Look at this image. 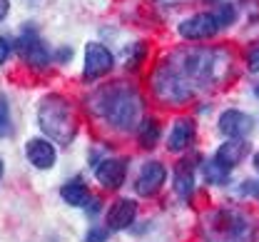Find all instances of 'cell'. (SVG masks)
I'll list each match as a JSON object with an SVG mask.
<instances>
[{"instance_id":"1","label":"cell","mask_w":259,"mask_h":242,"mask_svg":"<svg viewBox=\"0 0 259 242\" xmlns=\"http://www.w3.org/2000/svg\"><path fill=\"white\" fill-rule=\"evenodd\" d=\"M217 68V53L209 50H190L180 53V60H164L155 72V93L164 103L182 105L190 100L197 88L207 85V80L214 77Z\"/></svg>"},{"instance_id":"2","label":"cell","mask_w":259,"mask_h":242,"mask_svg":"<svg viewBox=\"0 0 259 242\" xmlns=\"http://www.w3.org/2000/svg\"><path fill=\"white\" fill-rule=\"evenodd\" d=\"M37 125L58 145H70L77 135V123H75L72 107L58 93L42 98V103L37 107Z\"/></svg>"},{"instance_id":"3","label":"cell","mask_w":259,"mask_h":242,"mask_svg":"<svg viewBox=\"0 0 259 242\" xmlns=\"http://www.w3.org/2000/svg\"><path fill=\"white\" fill-rule=\"evenodd\" d=\"M95 110L110 125L127 130L140 117V98L127 88H105L95 95Z\"/></svg>"},{"instance_id":"4","label":"cell","mask_w":259,"mask_h":242,"mask_svg":"<svg viewBox=\"0 0 259 242\" xmlns=\"http://www.w3.org/2000/svg\"><path fill=\"white\" fill-rule=\"evenodd\" d=\"M207 242H252L254 225L252 217L239 210H217L204 220Z\"/></svg>"},{"instance_id":"5","label":"cell","mask_w":259,"mask_h":242,"mask_svg":"<svg viewBox=\"0 0 259 242\" xmlns=\"http://www.w3.org/2000/svg\"><path fill=\"white\" fill-rule=\"evenodd\" d=\"M220 28H225V25H222L217 10H212V13H197V15H192V18H187V20L180 23V35L185 40H209L212 35H217Z\"/></svg>"},{"instance_id":"6","label":"cell","mask_w":259,"mask_h":242,"mask_svg":"<svg viewBox=\"0 0 259 242\" xmlns=\"http://www.w3.org/2000/svg\"><path fill=\"white\" fill-rule=\"evenodd\" d=\"M15 50L20 55L23 63H28L30 68H48L50 65V53L45 48V43L35 33H23L15 43Z\"/></svg>"},{"instance_id":"7","label":"cell","mask_w":259,"mask_h":242,"mask_svg":"<svg viewBox=\"0 0 259 242\" xmlns=\"http://www.w3.org/2000/svg\"><path fill=\"white\" fill-rule=\"evenodd\" d=\"M112 65H115V58L105 45L88 43V48H85V70H82L85 80H97V77L107 75L112 70Z\"/></svg>"},{"instance_id":"8","label":"cell","mask_w":259,"mask_h":242,"mask_svg":"<svg viewBox=\"0 0 259 242\" xmlns=\"http://www.w3.org/2000/svg\"><path fill=\"white\" fill-rule=\"evenodd\" d=\"M164 180H167V168H164L162 163H157V160H150V163L142 165V170L137 175L135 190H137V195H142V197H152V195L160 192Z\"/></svg>"},{"instance_id":"9","label":"cell","mask_w":259,"mask_h":242,"mask_svg":"<svg viewBox=\"0 0 259 242\" xmlns=\"http://www.w3.org/2000/svg\"><path fill=\"white\" fill-rule=\"evenodd\" d=\"M95 177L105 190H117V187H122V182H125V177H127V160H117V157L102 160V163L97 165Z\"/></svg>"},{"instance_id":"10","label":"cell","mask_w":259,"mask_h":242,"mask_svg":"<svg viewBox=\"0 0 259 242\" xmlns=\"http://www.w3.org/2000/svg\"><path fill=\"white\" fill-rule=\"evenodd\" d=\"M220 130L222 135L234 140H244L252 133V117L242 110H225L220 115Z\"/></svg>"},{"instance_id":"11","label":"cell","mask_w":259,"mask_h":242,"mask_svg":"<svg viewBox=\"0 0 259 242\" xmlns=\"http://www.w3.org/2000/svg\"><path fill=\"white\" fill-rule=\"evenodd\" d=\"M197 138V128H194V120L190 117H180L175 120L172 130H169V138H167V150L169 152H182L187 150Z\"/></svg>"},{"instance_id":"12","label":"cell","mask_w":259,"mask_h":242,"mask_svg":"<svg viewBox=\"0 0 259 242\" xmlns=\"http://www.w3.org/2000/svg\"><path fill=\"white\" fill-rule=\"evenodd\" d=\"M25 155H28V160H30L37 170L53 168V165H55V157H58L53 142L45 140V138H32L30 142L25 145Z\"/></svg>"},{"instance_id":"13","label":"cell","mask_w":259,"mask_h":242,"mask_svg":"<svg viewBox=\"0 0 259 242\" xmlns=\"http://www.w3.org/2000/svg\"><path fill=\"white\" fill-rule=\"evenodd\" d=\"M172 185H175V192L182 197V200H190L194 192V160L190 157H182L175 170H172Z\"/></svg>"},{"instance_id":"14","label":"cell","mask_w":259,"mask_h":242,"mask_svg":"<svg viewBox=\"0 0 259 242\" xmlns=\"http://www.w3.org/2000/svg\"><path fill=\"white\" fill-rule=\"evenodd\" d=\"M135 215H137V203L135 200H117L112 208L107 210V230H125L135 222Z\"/></svg>"},{"instance_id":"15","label":"cell","mask_w":259,"mask_h":242,"mask_svg":"<svg viewBox=\"0 0 259 242\" xmlns=\"http://www.w3.org/2000/svg\"><path fill=\"white\" fill-rule=\"evenodd\" d=\"M247 155H249V145H247V140L229 138L225 145H220V150L214 152V160H217L222 168L232 170V168H234V165H239Z\"/></svg>"},{"instance_id":"16","label":"cell","mask_w":259,"mask_h":242,"mask_svg":"<svg viewBox=\"0 0 259 242\" xmlns=\"http://www.w3.org/2000/svg\"><path fill=\"white\" fill-rule=\"evenodd\" d=\"M60 197H63L67 205L80 208V205H88L90 203V190H88V185L80 177H72V180H67L63 187H60Z\"/></svg>"},{"instance_id":"17","label":"cell","mask_w":259,"mask_h":242,"mask_svg":"<svg viewBox=\"0 0 259 242\" xmlns=\"http://www.w3.org/2000/svg\"><path fill=\"white\" fill-rule=\"evenodd\" d=\"M160 123L155 120V117H145L142 123H140V128H137V142L142 145V147H155L157 145V140H160Z\"/></svg>"},{"instance_id":"18","label":"cell","mask_w":259,"mask_h":242,"mask_svg":"<svg viewBox=\"0 0 259 242\" xmlns=\"http://www.w3.org/2000/svg\"><path fill=\"white\" fill-rule=\"evenodd\" d=\"M204 177H207V182H212V185H225L227 180H229V170L222 168V165L212 157V160L204 163Z\"/></svg>"},{"instance_id":"19","label":"cell","mask_w":259,"mask_h":242,"mask_svg":"<svg viewBox=\"0 0 259 242\" xmlns=\"http://www.w3.org/2000/svg\"><path fill=\"white\" fill-rule=\"evenodd\" d=\"M13 125H10V105H8V98L0 95V138L10 135Z\"/></svg>"},{"instance_id":"20","label":"cell","mask_w":259,"mask_h":242,"mask_svg":"<svg viewBox=\"0 0 259 242\" xmlns=\"http://www.w3.org/2000/svg\"><path fill=\"white\" fill-rule=\"evenodd\" d=\"M107 227H93L88 235H85V242H107Z\"/></svg>"},{"instance_id":"21","label":"cell","mask_w":259,"mask_h":242,"mask_svg":"<svg viewBox=\"0 0 259 242\" xmlns=\"http://www.w3.org/2000/svg\"><path fill=\"white\" fill-rule=\"evenodd\" d=\"M142 58H145V45L140 43V45L135 48V55H127V68L137 70L140 68V63H142Z\"/></svg>"},{"instance_id":"22","label":"cell","mask_w":259,"mask_h":242,"mask_svg":"<svg viewBox=\"0 0 259 242\" xmlns=\"http://www.w3.org/2000/svg\"><path fill=\"white\" fill-rule=\"evenodd\" d=\"M10 50H13V43L5 35H0V65H5V60L10 58Z\"/></svg>"},{"instance_id":"23","label":"cell","mask_w":259,"mask_h":242,"mask_svg":"<svg viewBox=\"0 0 259 242\" xmlns=\"http://www.w3.org/2000/svg\"><path fill=\"white\" fill-rule=\"evenodd\" d=\"M247 68L252 70V72H259V45L249 50V55H247Z\"/></svg>"},{"instance_id":"24","label":"cell","mask_w":259,"mask_h":242,"mask_svg":"<svg viewBox=\"0 0 259 242\" xmlns=\"http://www.w3.org/2000/svg\"><path fill=\"white\" fill-rule=\"evenodd\" d=\"M242 192H247V195H252L254 200L259 203V182H254V180H249L244 187H242Z\"/></svg>"},{"instance_id":"25","label":"cell","mask_w":259,"mask_h":242,"mask_svg":"<svg viewBox=\"0 0 259 242\" xmlns=\"http://www.w3.org/2000/svg\"><path fill=\"white\" fill-rule=\"evenodd\" d=\"M8 10H10V0H0V23L5 20V15H8Z\"/></svg>"},{"instance_id":"26","label":"cell","mask_w":259,"mask_h":242,"mask_svg":"<svg viewBox=\"0 0 259 242\" xmlns=\"http://www.w3.org/2000/svg\"><path fill=\"white\" fill-rule=\"evenodd\" d=\"M67 58H72V50H70V48H63V50L58 53V60H67Z\"/></svg>"},{"instance_id":"27","label":"cell","mask_w":259,"mask_h":242,"mask_svg":"<svg viewBox=\"0 0 259 242\" xmlns=\"http://www.w3.org/2000/svg\"><path fill=\"white\" fill-rule=\"evenodd\" d=\"M254 168H257V173H259V152L254 155Z\"/></svg>"},{"instance_id":"28","label":"cell","mask_w":259,"mask_h":242,"mask_svg":"<svg viewBox=\"0 0 259 242\" xmlns=\"http://www.w3.org/2000/svg\"><path fill=\"white\" fill-rule=\"evenodd\" d=\"M0 180H3V160H0Z\"/></svg>"},{"instance_id":"29","label":"cell","mask_w":259,"mask_h":242,"mask_svg":"<svg viewBox=\"0 0 259 242\" xmlns=\"http://www.w3.org/2000/svg\"><path fill=\"white\" fill-rule=\"evenodd\" d=\"M254 95H257V98H259V85H257V88H254Z\"/></svg>"},{"instance_id":"30","label":"cell","mask_w":259,"mask_h":242,"mask_svg":"<svg viewBox=\"0 0 259 242\" xmlns=\"http://www.w3.org/2000/svg\"><path fill=\"white\" fill-rule=\"evenodd\" d=\"M209 3H214V0H209Z\"/></svg>"}]
</instances>
